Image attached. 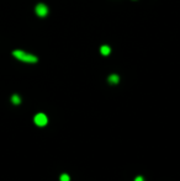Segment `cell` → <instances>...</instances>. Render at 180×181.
<instances>
[{
	"label": "cell",
	"instance_id": "6da1fadb",
	"mask_svg": "<svg viewBox=\"0 0 180 181\" xmlns=\"http://www.w3.org/2000/svg\"><path fill=\"white\" fill-rule=\"evenodd\" d=\"M13 55H15L19 61L21 62H25V63H36L38 61V58L33 54H30V53H26L24 51H14L13 52Z\"/></svg>",
	"mask_w": 180,
	"mask_h": 181
},
{
	"label": "cell",
	"instance_id": "7a4b0ae2",
	"mask_svg": "<svg viewBox=\"0 0 180 181\" xmlns=\"http://www.w3.org/2000/svg\"><path fill=\"white\" fill-rule=\"evenodd\" d=\"M48 122V118L44 113H37L35 116V123L37 126H40V127H43V126H46Z\"/></svg>",
	"mask_w": 180,
	"mask_h": 181
},
{
	"label": "cell",
	"instance_id": "3957f363",
	"mask_svg": "<svg viewBox=\"0 0 180 181\" xmlns=\"http://www.w3.org/2000/svg\"><path fill=\"white\" fill-rule=\"evenodd\" d=\"M35 11H36V14L38 15V16L43 17V16H46V15L48 14V7H47V5H44V4L41 3V4H37V5H36Z\"/></svg>",
	"mask_w": 180,
	"mask_h": 181
},
{
	"label": "cell",
	"instance_id": "277c9868",
	"mask_svg": "<svg viewBox=\"0 0 180 181\" xmlns=\"http://www.w3.org/2000/svg\"><path fill=\"white\" fill-rule=\"evenodd\" d=\"M118 81H120V78L117 74H112V75L109 76V83L110 84H117Z\"/></svg>",
	"mask_w": 180,
	"mask_h": 181
},
{
	"label": "cell",
	"instance_id": "5b68a950",
	"mask_svg": "<svg viewBox=\"0 0 180 181\" xmlns=\"http://www.w3.org/2000/svg\"><path fill=\"white\" fill-rule=\"evenodd\" d=\"M110 47L109 46H101L100 48V52H101V54L103 55H107V54H110Z\"/></svg>",
	"mask_w": 180,
	"mask_h": 181
},
{
	"label": "cell",
	"instance_id": "8992f818",
	"mask_svg": "<svg viewBox=\"0 0 180 181\" xmlns=\"http://www.w3.org/2000/svg\"><path fill=\"white\" fill-rule=\"evenodd\" d=\"M11 101H13V103H15V105H19V103L21 102V99H20V96H19V95H13Z\"/></svg>",
	"mask_w": 180,
	"mask_h": 181
},
{
	"label": "cell",
	"instance_id": "52a82bcc",
	"mask_svg": "<svg viewBox=\"0 0 180 181\" xmlns=\"http://www.w3.org/2000/svg\"><path fill=\"white\" fill-rule=\"evenodd\" d=\"M61 181H70V177L68 174H62L61 176Z\"/></svg>",
	"mask_w": 180,
	"mask_h": 181
},
{
	"label": "cell",
	"instance_id": "ba28073f",
	"mask_svg": "<svg viewBox=\"0 0 180 181\" xmlns=\"http://www.w3.org/2000/svg\"><path fill=\"white\" fill-rule=\"evenodd\" d=\"M134 181H144V179L142 176H137L136 179H134Z\"/></svg>",
	"mask_w": 180,
	"mask_h": 181
}]
</instances>
